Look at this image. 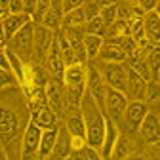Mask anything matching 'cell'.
<instances>
[{"label": "cell", "instance_id": "obj_1", "mask_svg": "<svg viewBox=\"0 0 160 160\" xmlns=\"http://www.w3.org/2000/svg\"><path fill=\"white\" fill-rule=\"evenodd\" d=\"M10 50L15 52L23 61H29L32 52H34V23H27L19 32L13 34L10 40Z\"/></svg>", "mask_w": 160, "mask_h": 160}, {"label": "cell", "instance_id": "obj_2", "mask_svg": "<svg viewBox=\"0 0 160 160\" xmlns=\"http://www.w3.org/2000/svg\"><path fill=\"white\" fill-rule=\"evenodd\" d=\"M86 92L92 95V99L97 103V107L105 112V95H107V84L103 80V74L97 67L90 65L86 67Z\"/></svg>", "mask_w": 160, "mask_h": 160}, {"label": "cell", "instance_id": "obj_3", "mask_svg": "<svg viewBox=\"0 0 160 160\" xmlns=\"http://www.w3.org/2000/svg\"><path fill=\"white\" fill-rule=\"evenodd\" d=\"M128 95L124 92H118L107 86V95H105V114L112 122H118L124 116V111L128 107Z\"/></svg>", "mask_w": 160, "mask_h": 160}, {"label": "cell", "instance_id": "obj_4", "mask_svg": "<svg viewBox=\"0 0 160 160\" xmlns=\"http://www.w3.org/2000/svg\"><path fill=\"white\" fill-rule=\"evenodd\" d=\"M40 135H42V130L36 124L29 122L23 132V139H21V160H34L38 156Z\"/></svg>", "mask_w": 160, "mask_h": 160}, {"label": "cell", "instance_id": "obj_5", "mask_svg": "<svg viewBox=\"0 0 160 160\" xmlns=\"http://www.w3.org/2000/svg\"><path fill=\"white\" fill-rule=\"evenodd\" d=\"M126 71L128 67H124V63H103L101 74L109 88L126 92Z\"/></svg>", "mask_w": 160, "mask_h": 160}, {"label": "cell", "instance_id": "obj_6", "mask_svg": "<svg viewBox=\"0 0 160 160\" xmlns=\"http://www.w3.org/2000/svg\"><path fill=\"white\" fill-rule=\"evenodd\" d=\"M147 82L137 71H133L132 67H128L126 71V95L132 101H145V92H147Z\"/></svg>", "mask_w": 160, "mask_h": 160}, {"label": "cell", "instance_id": "obj_7", "mask_svg": "<svg viewBox=\"0 0 160 160\" xmlns=\"http://www.w3.org/2000/svg\"><path fill=\"white\" fill-rule=\"evenodd\" d=\"M17 133H19V116L8 107H0V139H2V143L15 139Z\"/></svg>", "mask_w": 160, "mask_h": 160}, {"label": "cell", "instance_id": "obj_8", "mask_svg": "<svg viewBox=\"0 0 160 160\" xmlns=\"http://www.w3.org/2000/svg\"><path fill=\"white\" fill-rule=\"evenodd\" d=\"M147 112L149 111H147L145 101H130L126 111H124V116H122L126 128L132 130V132H137L139 126H141V122H143V118L147 116Z\"/></svg>", "mask_w": 160, "mask_h": 160}, {"label": "cell", "instance_id": "obj_9", "mask_svg": "<svg viewBox=\"0 0 160 160\" xmlns=\"http://www.w3.org/2000/svg\"><path fill=\"white\" fill-rule=\"evenodd\" d=\"M137 132L145 143H151V145L160 143V120H158V116L152 112H147V116L143 118V122Z\"/></svg>", "mask_w": 160, "mask_h": 160}, {"label": "cell", "instance_id": "obj_10", "mask_svg": "<svg viewBox=\"0 0 160 160\" xmlns=\"http://www.w3.org/2000/svg\"><path fill=\"white\" fill-rule=\"evenodd\" d=\"M53 36H55L53 31L46 29L44 25H36L34 23V52H32V55H36L38 59L46 57L50 48H52Z\"/></svg>", "mask_w": 160, "mask_h": 160}, {"label": "cell", "instance_id": "obj_11", "mask_svg": "<svg viewBox=\"0 0 160 160\" xmlns=\"http://www.w3.org/2000/svg\"><path fill=\"white\" fill-rule=\"evenodd\" d=\"M46 99H48V105L55 111V112H59V111H63L65 107H67V103H65V90H63V86H61V82H59L57 78H52V80H48V84H46Z\"/></svg>", "mask_w": 160, "mask_h": 160}, {"label": "cell", "instance_id": "obj_12", "mask_svg": "<svg viewBox=\"0 0 160 160\" xmlns=\"http://www.w3.org/2000/svg\"><path fill=\"white\" fill-rule=\"evenodd\" d=\"M118 135H120V130H118L116 122H112L111 118H105V137H103L101 149H99V154H101L105 160H109L112 156V151H114Z\"/></svg>", "mask_w": 160, "mask_h": 160}, {"label": "cell", "instance_id": "obj_13", "mask_svg": "<svg viewBox=\"0 0 160 160\" xmlns=\"http://www.w3.org/2000/svg\"><path fill=\"white\" fill-rule=\"evenodd\" d=\"M143 31H145V38H147L149 44H152V46L160 44V15L156 13V10L145 13Z\"/></svg>", "mask_w": 160, "mask_h": 160}, {"label": "cell", "instance_id": "obj_14", "mask_svg": "<svg viewBox=\"0 0 160 160\" xmlns=\"http://www.w3.org/2000/svg\"><path fill=\"white\" fill-rule=\"evenodd\" d=\"M31 122L36 124L40 130H52V128H57V116H55V111L46 105V107H40L36 111L31 112Z\"/></svg>", "mask_w": 160, "mask_h": 160}, {"label": "cell", "instance_id": "obj_15", "mask_svg": "<svg viewBox=\"0 0 160 160\" xmlns=\"http://www.w3.org/2000/svg\"><path fill=\"white\" fill-rule=\"evenodd\" d=\"M31 21H32V19L27 13H10V15L2 17V29H4L8 40H12L15 32H19V31H21L27 23H31Z\"/></svg>", "mask_w": 160, "mask_h": 160}, {"label": "cell", "instance_id": "obj_16", "mask_svg": "<svg viewBox=\"0 0 160 160\" xmlns=\"http://www.w3.org/2000/svg\"><path fill=\"white\" fill-rule=\"evenodd\" d=\"M72 152L71 149V135L67 132V128H59V133H57V143L53 147V152L50 154L48 160H65L69 158Z\"/></svg>", "mask_w": 160, "mask_h": 160}, {"label": "cell", "instance_id": "obj_17", "mask_svg": "<svg viewBox=\"0 0 160 160\" xmlns=\"http://www.w3.org/2000/svg\"><path fill=\"white\" fill-rule=\"evenodd\" d=\"M57 133L59 128H52V130H42V135H40V145H38V156L40 160H48L50 154L53 152V147L57 143Z\"/></svg>", "mask_w": 160, "mask_h": 160}, {"label": "cell", "instance_id": "obj_18", "mask_svg": "<svg viewBox=\"0 0 160 160\" xmlns=\"http://www.w3.org/2000/svg\"><path fill=\"white\" fill-rule=\"evenodd\" d=\"M63 84L65 86H78V84H86V67L84 63H72L67 65L63 71Z\"/></svg>", "mask_w": 160, "mask_h": 160}, {"label": "cell", "instance_id": "obj_19", "mask_svg": "<svg viewBox=\"0 0 160 160\" xmlns=\"http://www.w3.org/2000/svg\"><path fill=\"white\" fill-rule=\"evenodd\" d=\"M97 57H101V61L103 63H124L128 55L124 53V50L120 48L118 44H112V42H103L101 46V52H99Z\"/></svg>", "mask_w": 160, "mask_h": 160}, {"label": "cell", "instance_id": "obj_20", "mask_svg": "<svg viewBox=\"0 0 160 160\" xmlns=\"http://www.w3.org/2000/svg\"><path fill=\"white\" fill-rule=\"evenodd\" d=\"M67 132L71 137H84L86 139V120L82 116V112H72L67 118Z\"/></svg>", "mask_w": 160, "mask_h": 160}, {"label": "cell", "instance_id": "obj_21", "mask_svg": "<svg viewBox=\"0 0 160 160\" xmlns=\"http://www.w3.org/2000/svg\"><path fill=\"white\" fill-rule=\"evenodd\" d=\"M133 151V143L132 139L124 133H120L118 139H116V145H114V151H112V156L111 158H116V160H126Z\"/></svg>", "mask_w": 160, "mask_h": 160}, {"label": "cell", "instance_id": "obj_22", "mask_svg": "<svg viewBox=\"0 0 160 160\" xmlns=\"http://www.w3.org/2000/svg\"><path fill=\"white\" fill-rule=\"evenodd\" d=\"M105 42L103 36L97 34H84V50H86V57L88 59H95L101 52V46Z\"/></svg>", "mask_w": 160, "mask_h": 160}, {"label": "cell", "instance_id": "obj_23", "mask_svg": "<svg viewBox=\"0 0 160 160\" xmlns=\"http://www.w3.org/2000/svg\"><path fill=\"white\" fill-rule=\"evenodd\" d=\"M147 65L151 72V80H160V44L152 46L147 53Z\"/></svg>", "mask_w": 160, "mask_h": 160}, {"label": "cell", "instance_id": "obj_24", "mask_svg": "<svg viewBox=\"0 0 160 160\" xmlns=\"http://www.w3.org/2000/svg\"><path fill=\"white\" fill-rule=\"evenodd\" d=\"M84 25H86V15L82 8L63 13V27H84Z\"/></svg>", "mask_w": 160, "mask_h": 160}, {"label": "cell", "instance_id": "obj_25", "mask_svg": "<svg viewBox=\"0 0 160 160\" xmlns=\"http://www.w3.org/2000/svg\"><path fill=\"white\" fill-rule=\"evenodd\" d=\"M40 25H44L46 29H50V31H59L63 27V15L61 13H57V12H53L52 8L46 12V15H44V19H42V23Z\"/></svg>", "mask_w": 160, "mask_h": 160}, {"label": "cell", "instance_id": "obj_26", "mask_svg": "<svg viewBox=\"0 0 160 160\" xmlns=\"http://www.w3.org/2000/svg\"><path fill=\"white\" fill-rule=\"evenodd\" d=\"M84 32H86V34H97V36H103V38H105V34H107V25H105V21H103L101 17H93V19H90V21H86Z\"/></svg>", "mask_w": 160, "mask_h": 160}, {"label": "cell", "instance_id": "obj_27", "mask_svg": "<svg viewBox=\"0 0 160 160\" xmlns=\"http://www.w3.org/2000/svg\"><path fill=\"white\" fill-rule=\"evenodd\" d=\"M99 17L105 21L107 27L112 25L116 19H118V8H116V4H112V6H103L101 12H99Z\"/></svg>", "mask_w": 160, "mask_h": 160}, {"label": "cell", "instance_id": "obj_28", "mask_svg": "<svg viewBox=\"0 0 160 160\" xmlns=\"http://www.w3.org/2000/svg\"><path fill=\"white\" fill-rule=\"evenodd\" d=\"M82 10H84V15H86V21H90V19H93V17H99L101 6L97 4V0H86Z\"/></svg>", "mask_w": 160, "mask_h": 160}, {"label": "cell", "instance_id": "obj_29", "mask_svg": "<svg viewBox=\"0 0 160 160\" xmlns=\"http://www.w3.org/2000/svg\"><path fill=\"white\" fill-rule=\"evenodd\" d=\"M160 97V80H149L147 92H145V101H156Z\"/></svg>", "mask_w": 160, "mask_h": 160}, {"label": "cell", "instance_id": "obj_30", "mask_svg": "<svg viewBox=\"0 0 160 160\" xmlns=\"http://www.w3.org/2000/svg\"><path fill=\"white\" fill-rule=\"evenodd\" d=\"M13 84H19L17 78L13 76V72L0 69V90H4V88H8V86H13Z\"/></svg>", "mask_w": 160, "mask_h": 160}, {"label": "cell", "instance_id": "obj_31", "mask_svg": "<svg viewBox=\"0 0 160 160\" xmlns=\"http://www.w3.org/2000/svg\"><path fill=\"white\" fill-rule=\"evenodd\" d=\"M86 0H63V13L67 12H72L76 8H82Z\"/></svg>", "mask_w": 160, "mask_h": 160}, {"label": "cell", "instance_id": "obj_32", "mask_svg": "<svg viewBox=\"0 0 160 160\" xmlns=\"http://www.w3.org/2000/svg\"><path fill=\"white\" fill-rule=\"evenodd\" d=\"M158 2H160V0H139L137 6H141L145 12H152V10H156Z\"/></svg>", "mask_w": 160, "mask_h": 160}, {"label": "cell", "instance_id": "obj_33", "mask_svg": "<svg viewBox=\"0 0 160 160\" xmlns=\"http://www.w3.org/2000/svg\"><path fill=\"white\" fill-rule=\"evenodd\" d=\"M10 13H25L23 0H10Z\"/></svg>", "mask_w": 160, "mask_h": 160}, {"label": "cell", "instance_id": "obj_34", "mask_svg": "<svg viewBox=\"0 0 160 160\" xmlns=\"http://www.w3.org/2000/svg\"><path fill=\"white\" fill-rule=\"evenodd\" d=\"M0 69H4V71H10V72H12L10 59H8V53H6V50H0Z\"/></svg>", "mask_w": 160, "mask_h": 160}, {"label": "cell", "instance_id": "obj_35", "mask_svg": "<svg viewBox=\"0 0 160 160\" xmlns=\"http://www.w3.org/2000/svg\"><path fill=\"white\" fill-rule=\"evenodd\" d=\"M10 15V0H0V17Z\"/></svg>", "mask_w": 160, "mask_h": 160}, {"label": "cell", "instance_id": "obj_36", "mask_svg": "<svg viewBox=\"0 0 160 160\" xmlns=\"http://www.w3.org/2000/svg\"><path fill=\"white\" fill-rule=\"evenodd\" d=\"M8 44H10V40H8V36H6V32H4V29H2V25H0V50H6V48H8Z\"/></svg>", "mask_w": 160, "mask_h": 160}, {"label": "cell", "instance_id": "obj_37", "mask_svg": "<svg viewBox=\"0 0 160 160\" xmlns=\"http://www.w3.org/2000/svg\"><path fill=\"white\" fill-rule=\"evenodd\" d=\"M118 2H120V0H97V4L101 8L103 6H112V4H118Z\"/></svg>", "mask_w": 160, "mask_h": 160}, {"label": "cell", "instance_id": "obj_38", "mask_svg": "<svg viewBox=\"0 0 160 160\" xmlns=\"http://www.w3.org/2000/svg\"><path fill=\"white\" fill-rule=\"evenodd\" d=\"M0 160H8V154H6V149H4L2 139H0Z\"/></svg>", "mask_w": 160, "mask_h": 160}, {"label": "cell", "instance_id": "obj_39", "mask_svg": "<svg viewBox=\"0 0 160 160\" xmlns=\"http://www.w3.org/2000/svg\"><path fill=\"white\" fill-rule=\"evenodd\" d=\"M120 2H126V4H130V6H137L139 0H120Z\"/></svg>", "mask_w": 160, "mask_h": 160}, {"label": "cell", "instance_id": "obj_40", "mask_svg": "<svg viewBox=\"0 0 160 160\" xmlns=\"http://www.w3.org/2000/svg\"><path fill=\"white\" fill-rule=\"evenodd\" d=\"M156 13L160 15V2H158V6H156Z\"/></svg>", "mask_w": 160, "mask_h": 160}, {"label": "cell", "instance_id": "obj_41", "mask_svg": "<svg viewBox=\"0 0 160 160\" xmlns=\"http://www.w3.org/2000/svg\"><path fill=\"white\" fill-rule=\"evenodd\" d=\"M65 160H72V158H71V156H69V158H65Z\"/></svg>", "mask_w": 160, "mask_h": 160}, {"label": "cell", "instance_id": "obj_42", "mask_svg": "<svg viewBox=\"0 0 160 160\" xmlns=\"http://www.w3.org/2000/svg\"><path fill=\"white\" fill-rule=\"evenodd\" d=\"M0 25H2V17H0Z\"/></svg>", "mask_w": 160, "mask_h": 160}]
</instances>
